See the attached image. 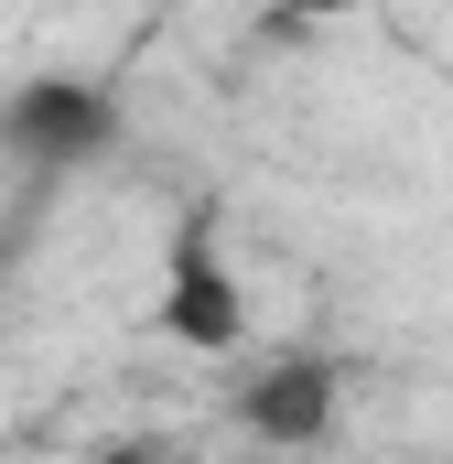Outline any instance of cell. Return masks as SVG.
<instances>
[{
  "label": "cell",
  "mask_w": 453,
  "mask_h": 464,
  "mask_svg": "<svg viewBox=\"0 0 453 464\" xmlns=\"http://www.w3.org/2000/svg\"><path fill=\"white\" fill-rule=\"evenodd\" d=\"M109 140H119V109H109V87H87V76H33L0 109V151L33 162V173H76Z\"/></svg>",
  "instance_id": "cell-1"
},
{
  "label": "cell",
  "mask_w": 453,
  "mask_h": 464,
  "mask_svg": "<svg viewBox=\"0 0 453 464\" xmlns=\"http://www.w3.org/2000/svg\"><path fill=\"white\" fill-rule=\"evenodd\" d=\"M162 335L195 356H226L248 335V303H237V270H226V248L206 217H184L173 248H162Z\"/></svg>",
  "instance_id": "cell-2"
},
{
  "label": "cell",
  "mask_w": 453,
  "mask_h": 464,
  "mask_svg": "<svg viewBox=\"0 0 453 464\" xmlns=\"http://www.w3.org/2000/svg\"><path fill=\"white\" fill-rule=\"evenodd\" d=\"M237 421H248L259 443H324V432H335V367H324V356H281L270 378H248Z\"/></svg>",
  "instance_id": "cell-3"
},
{
  "label": "cell",
  "mask_w": 453,
  "mask_h": 464,
  "mask_svg": "<svg viewBox=\"0 0 453 464\" xmlns=\"http://www.w3.org/2000/svg\"><path fill=\"white\" fill-rule=\"evenodd\" d=\"M281 11H303V22H324V11H367V0H281Z\"/></svg>",
  "instance_id": "cell-4"
}]
</instances>
